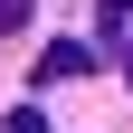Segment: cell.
I'll use <instances>...</instances> for the list:
<instances>
[{"label": "cell", "mask_w": 133, "mask_h": 133, "mask_svg": "<svg viewBox=\"0 0 133 133\" xmlns=\"http://www.w3.org/2000/svg\"><path fill=\"white\" fill-rule=\"evenodd\" d=\"M0 133H48V114H38V105H19V114H10Z\"/></svg>", "instance_id": "3"}, {"label": "cell", "mask_w": 133, "mask_h": 133, "mask_svg": "<svg viewBox=\"0 0 133 133\" xmlns=\"http://www.w3.org/2000/svg\"><path fill=\"white\" fill-rule=\"evenodd\" d=\"M124 86H133V38H124Z\"/></svg>", "instance_id": "5"}, {"label": "cell", "mask_w": 133, "mask_h": 133, "mask_svg": "<svg viewBox=\"0 0 133 133\" xmlns=\"http://www.w3.org/2000/svg\"><path fill=\"white\" fill-rule=\"evenodd\" d=\"M29 19H38V0H0V38H19Z\"/></svg>", "instance_id": "2"}, {"label": "cell", "mask_w": 133, "mask_h": 133, "mask_svg": "<svg viewBox=\"0 0 133 133\" xmlns=\"http://www.w3.org/2000/svg\"><path fill=\"white\" fill-rule=\"evenodd\" d=\"M95 10H105V38H114V29L133 19V0H95Z\"/></svg>", "instance_id": "4"}, {"label": "cell", "mask_w": 133, "mask_h": 133, "mask_svg": "<svg viewBox=\"0 0 133 133\" xmlns=\"http://www.w3.org/2000/svg\"><path fill=\"white\" fill-rule=\"evenodd\" d=\"M86 66H95V48H76V38H57V48L38 57V86H66V76H86Z\"/></svg>", "instance_id": "1"}]
</instances>
